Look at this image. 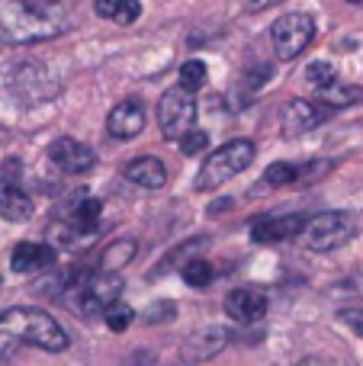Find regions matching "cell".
<instances>
[{
	"label": "cell",
	"mask_w": 363,
	"mask_h": 366,
	"mask_svg": "<svg viewBox=\"0 0 363 366\" xmlns=\"http://www.w3.org/2000/svg\"><path fill=\"white\" fill-rule=\"evenodd\" d=\"M251 161H254V142L251 139L225 142L222 148H216V152L203 161V167H199V174H197V189H203V193L219 189L222 183H229L242 171H248Z\"/></svg>",
	"instance_id": "7a4b0ae2"
},
{
	"label": "cell",
	"mask_w": 363,
	"mask_h": 366,
	"mask_svg": "<svg viewBox=\"0 0 363 366\" xmlns=\"http://www.w3.org/2000/svg\"><path fill=\"white\" fill-rule=\"evenodd\" d=\"M10 87H13V94L19 97V103H45L58 94V77L51 74L45 64L26 61L13 71Z\"/></svg>",
	"instance_id": "52a82bcc"
},
{
	"label": "cell",
	"mask_w": 363,
	"mask_h": 366,
	"mask_svg": "<svg viewBox=\"0 0 363 366\" xmlns=\"http://www.w3.org/2000/svg\"><path fill=\"white\" fill-rule=\"evenodd\" d=\"M232 341V331L225 325H209V328H199L180 344V363L187 366H199L209 363L212 357H219Z\"/></svg>",
	"instance_id": "ba28073f"
},
{
	"label": "cell",
	"mask_w": 363,
	"mask_h": 366,
	"mask_svg": "<svg viewBox=\"0 0 363 366\" xmlns=\"http://www.w3.org/2000/svg\"><path fill=\"white\" fill-rule=\"evenodd\" d=\"M23 347H39L45 354H61L71 347V337L49 312L16 305L0 315V360L16 357Z\"/></svg>",
	"instance_id": "6da1fadb"
},
{
	"label": "cell",
	"mask_w": 363,
	"mask_h": 366,
	"mask_svg": "<svg viewBox=\"0 0 363 366\" xmlns=\"http://www.w3.org/2000/svg\"><path fill=\"white\" fill-rule=\"evenodd\" d=\"M193 119H197V100H193L190 90L177 87H167L158 100V126L161 135L171 142H177L180 135H187L193 129Z\"/></svg>",
	"instance_id": "5b68a950"
},
{
	"label": "cell",
	"mask_w": 363,
	"mask_h": 366,
	"mask_svg": "<svg viewBox=\"0 0 363 366\" xmlns=\"http://www.w3.org/2000/svg\"><path fill=\"white\" fill-rule=\"evenodd\" d=\"M145 129V107L139 100H122L109 109L106 116V132L119 142H129Z\"/></svg>",
	"instance_id": "4fadbf2b"
},
{
	"label": "cell",
	"mask_w": 363,
	"mask_h": 366,
	"mask_svg": "<svg viewBox=\"0 0 363 366\" xmlns=\"http://www.w3.org/2000/svg\"><path fill=\"white\" fill-rule=\"evenodd\" d=\"M103 322H106V328L109 331H116V335H122V331L129 328V325H132V318H135V312H132V305H126L122 302V299H116L113 305H106V309H103Z\"/></svg>",
	"instance_id": "603a6c76"
},
{
	"label": "cell",
	"mask_w": 363,
	"mask_h": 366,
	"mask_svg": "<svg viewBox=\"0 0 363 366\" xmlns=\"http://www.w3.org/2000/svg\"><path fill=\"white\" fill-rule=\"evenodd\" d=\"M283 4V0H248V10L251 13H261V10H270V6Z\"/></svg>",
	"instance_id": "f546056e"
},
{
	"label": "cell",
	"mask_w": 363,
	"mask_h": 366,
	"mask_svg": "<svg viewBox=\"0 0 363 366\" xmlns=\"http://www.w3.org/2000/svg\"><path fill=\"white\" fill-rule=\"evenodd\" d=\"M94 13L116 26H132L141 16V0H94Z\"/></svg>",
	"instance_id": "e0dca14e"
},
{
	"label": "cell",
	"mask_w": 363,
	"mask_h": 366,
	"mask_svg": "<svg viewBox=\"0 0 363 366\" xmlns=\"http://www.w3.org/2000/svg\"><path fill=\"white\" fill-rule=\"evenodd\" d=\"M296 366H341V363L332 360V357H306V360H299Z\"/></svg>",
	"instance_id": "f1b7e54d"
},
{
	"label": "cell",
	"mask_w": 363,
	"mask_h": 366,
	"mask_svg": "<svg viewBox=\"0 0 363 366\" xmlns=\"http://www.w3.org/2000/svg\"><path fill=\"white\" fill-rule=\"evenodd\" d=\"M229 206H232V199H219V202H212V206H209V215L222 212V209H229Z\"/></svg>",
	"instance_id": "4dcf8cb0"
},
{
	"label": "cell",
	"mask_w": 363,
	"mask_h": 366,
	"mask_svg": "<svg viewBox=\"0 0 363 366\" xmlns=\"http://www.w3.org/2000/svg\"><path fill=\"white\" fill-rule=\"evenodd\" d=\"M135 254H139V244H135L132 238L109 241L106 251H103V257H100V270H103V273H119L122 267L132 264Z\"/></svg>",
	"instance_id": "ac0fdd59"
},
{
	"label": "cell",
	"mask_w": 363,
	"mask_h": 366,
	"mask_svg": "<svg viewBox=\"0 0 363 366\" xmlns=\"http://www.w3.org/2000/svg\"><path fill=\"white\" fill-rule=\"evenodd\" d=\"M363 100V87H354V84H328L325 90H319V103L328 109H341V107H354V103Z\"/></svg>",
	"instance_id": "ffe728a7"
},
{
	"label": "cell",
	"mask_w": 363,
	"mask_h": 366,
	"mask_svg": "<svg viewBox=\"0 0 363 366\" xmlns=\"http://www.w3.org/2000/svg\"><path fill=\"white\" fill-rule=\"evenodd\" d=\"M328 119V107L322 103H312V100H289L287 109H283V135H306L312 132L315 126Z\"/></svg>",
	"instance_id": "8fae6325"
},
{
	"label": "cell",
	"mask_w": 363,
	"mask_h": 366,
	"mask_svg": "<svg viewBox=\"0 0 363 366\" xmlns=\"http://www.w3.org/2000/svg\"><path fill=\"white\" fill-rule=\"evenodd\" d=\"M206 84V64L199 61V58H190V61L180 64V87L184 90H199Z\"/></svg>",
	"instance_id": "cb8c5ba5"
},
{
	"label": "cell",
	"mask_w": 363,
	"mask_h": 366,
	"mask_svg": "<svg viewBox=\"0 0 363 366\" xmlns=\"http://www.w3.org/2000/svg\"><path fill=\"white\" fill-rule=\"evenodd\" d=\"M264 187H293V183H299V164H289V161H277V164H270L267 171H264L261 177Z\"/></svg>",
	"instance_id": "44dd1931"
},
{
	"label": "cell",
	"mask_w": 363,
	"mask_h": 366,
	"mask_svg": "<svg viewBox=\"0 0 363 366\" xmlns=\"http://www.w3.org/2000/svg\"><path fill=\"white\" fill-rule=\"evenodd\" d=\"M354 234H357V222L351 212H322L306 219L299 241L309 251H334V247H344Z\"/></svg>",
	"instance_id": "277c9868"
},
{
	"label": "cell",
	"mask_w": 363,
	"mask_h": 366,
	"mask_svg": "<svg viewBox=\"0 0 363 366\" xmlns=\"http://www.w3.org/2000/svg\"><path fill=\"white\" fill-rule=\"evenodd\" d=\"M126 180H132L135 187L141 189H161L167 183V167L161 158H151V154H141V158H132L126 167H122Z\"/></svg>",
	"instance_id": "9a60e30c"
},
{
	"label": "cell",
	"mask_w": 363,
	"mask_h": 366,
	"mask_svg": "<svg viewBox=\"0 0 363 366\" xmlns=\"http://www.w3.org/2000/svg\"><path fill=\"white\" fill-rule=\"evenodd\" d=\"M10 267H13L16 273L51 270V267H55V247H51V244H42V241H23V244L13 247Z\"/></svg>",
	"instance_id": "5bb4252c"
},
{
	"label": "cell",
	"mask_w": 363,
	"mask_h": 366,
	"mask_svg": "<svg viewBox=\"0 0 363 366\" xmlns=\"http://www.w3.org/2000/svg\"><path fill=\"white\" fill-rule=\"evenodd\" d=\"M347 4H354V6H363V0H347Z\"/></svg>",
	"instance_id": "1f68e13d"
},
{
	"label": "cell",
	"mask_w": 363,
	"mask_h": 366,
	"mask_svg": "<svg viewBox=\"0 0 363 366\" xmlns=\"http://www.w3.org/2000/svg\"><path fill=\"white\" fill-rule=\"evenodd\" d=\"M180 152L184 154H199V152H206L209 148V135L206 132H199V129H190L187 135H180Z\"/></svg>",
	"instance_id": "484cf974"
},
{
	"label": "cell",
	"mask_w": 363,
	"mask_h": 366,
	"mask_svg": "<svg viewBox=\"0 0 363 366\" xmlns=\"http://www.w3.org/2000/svg\"><path fill=\"white\" fill-rule=\"evenodd\" d=\"M225 315L235 325H254L267 315V296L257 290H232L225 296Z\"/></svg>",
	"instance_id": "7c38bea8"
},
{
	"label": "cell",
	"mask_w": 363,
	"mask_h": 366,
	"mask_svg": "<svg viewBox=\"0 0 363 366\" xmlns=\"http://www.w3.org/2000/svg\"><path fill=\"white\" fill-rule=\"evenodd\" d=\"M180 277H184L187 286H193V290H203V286L212 283V277H216V270H212L209 260H187L184 270H180Z\"/></svg>",
	"instance_id": "7402d4cb"
},
{
	"label": "cell",
	"mask_w": 363,
	"mask_h": 366,
	"mask_svg": "<svg viewBox=\"0 0 363 366\" xmlns=\"http://www.w3.org/2000/svg\"><path fill=\"white\" fill-rule=\"evenodd\" d=\"M174 315H177V309H174L171 302H158V305H148L145 322H148V325H154V322H171Z\"/></svg>",
	"instance_id": "4316f807"
},
{
	"label": "cell",
	"mask_w": 363,
	"mask_h": 366,
	"mask_svg": "<svg viewBox=\"0 0 363 366\" xmlns=\"http://www.w3.org/2000/svg\"><path fill=\"white\" fill-rule=\"evenodd\" d=\"M306 219L302 215H267V219L251 225V241L254 244H280V241L299 238Z\"/></svg>",
	"instance_id": "30bf717a"
},
{
	"label": "cell",
	"mask_w": 363,
	"mask_h": 366,
	"mask_svg": "<svg viewBox=\"0 0 363 366\" xmlns=\"http://www.w3.org/2000/svg\"><path fill=\"white\" fill-rule=\"evenodd\" d=\"M100 212H103V202L96 196H84L71 209V228H77L81 234H94L96 225H100Z\"/></svg>",
	"instance_id": "d6986e66"
},
{
	"label": "cell",
	"mask_w": 363,
	"mask_h": 366,
	"mask_svg": "<svg viewBox=\"0 0 363 366\" xmlns=\"http://www.w3.org/2000/svg\"><path fill=\"white\" fill-rule=\"evenodd\" d=\"M270 39H274V51L280 61H293L302 51L312 45L315 39V19L309 13H287L274 23L270 29Z\"/></svg>",
	"instance_id": "8992f818"
},
{
	"label": "cell",
	"mask_w": 363,
	"mask_h": 366,
	"mask_svg": "<svg viewBox=\"0 0 363 366\" xmlns=\"http://www.w3.org/2000/svg\"><path fill=\"white\" fill-rule=\"evenodd\" d=\"M49 158L64 174H87L96 164V154L77 139H55L49 145Z\"/></svg>",
	"instance_id": "9c48e42d"
},
{
	"label": "cell",
	"mask_w": 363,
	"mask_h": 366,
	"mask_svg": "<svg viewBox=\"0 0 363 366\" xmlns=\"http://www.w3.org/2000/svg\"><path fill=\"white\" fill-rule=\"evenodd\" d=\"M306 81L312 84L315 90H325L328 84H334V81H338V71H334L328 61H312V64H309V68H306Z\"/></svg>",
	"instance_id": "d4e9b609"
},
{
	"label": "cell",
	"mask_w": 363,
	"mask_h": 366,
	"mask_svg": "<svg viewBox=\"0 0 363 366\" xmlns=\"http://www.w3.org/2000/svg\"><path fill=\"white\" fill-rule=\"evenodd\" d=\"M58 32L55 23L16 0H0V39L4 42H39Z\"/></svg>",
	"instance_id": "3957f363"
},
{
	"label": "cell",
	"mask_w": 363,
	"mask_h": 366,
	"mask_svg": "<svg viewBox=\"0 0 363 366\" xmlns=\"http://www.w3.org/2000/svg\"><path fill=\"white\" fill-rule=\"evenodd\" d=\"M338 318L354 331V335H360V337H363V309H341V312H338Z\"/></svg>",
	"instance_id": "83f0119b"
},
{
	"label": "cell",
	"mask_w": 363,
	"mask_h": 366,
	"mask_svg": "<svg viewBox=\"0 0 363 366\" xmlns=\"http://www.w3.org/2000/svg\"><path fill=\"white\" fill-rule=\"evenodd\" d=\"M0 215L6 222H26L32 215V196L16 180H0Z\"/></svg>",
	"instance_id": "2e32d148"
}]
</instances>
